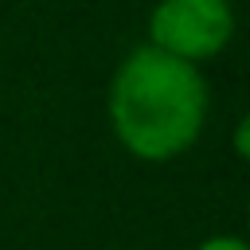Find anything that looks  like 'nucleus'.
<instances>
[{
    "instance_id": "f257e3e1",
    "label": "nucleus",
    "mask_w": 250,
    "mask_h": 250,
    "mask_svg": "<svg viewBox=\"0 0 250 250\" xmlns=\"http://www.w3.org/2000/svg\"><path fill=\"white\" fill-rule=\"evenodd\" d=\"M207 113V86L195 62L172 59L156 47H137L113 74L109 121L117 141L141 160H168L184 152Z\"/></svg>"
},
{
    "instance_id": "f03ea898",
    "label": "nucleus",
    "mask_w": 250,
    "mask_h": 250,
    "mask_svg": "<svg viewBox=\"0 0 250 250\" xmlns=\"http://www.w3.org/2000/svg\"><path fill=\"white\" fill-rule=\"evenodd\" d=\"M148 47L172 59H211L230 43L234 12L227 0H160L148 16Z\"/></svg>"
},
{
    "instance_id": "7ed1b4c3",
    "label": "nucleus",
    "mask_w": 250,
    "mask_h": 250,
    "mask_svg": "<svg viewBox=\"0 0 250 250\" xmlns=\"http://www.w3.org/2000/svg\"><path fill=\"white\" fill-rule=\"evenodd\" d=\"M199 250H246V242L234 238V234H215V238H207Z\"/></svg>"
}]
</instances>
